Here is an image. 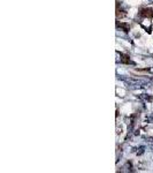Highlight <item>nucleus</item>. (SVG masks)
I'll return each mask as SVG.
<instances>
[{
    "label": "nucleus",
    "mask_w": 153,
    "mask_h": 173,
    "mask_svg": "<svg viewBox=\"0 0 153 173\" xmlns=\"http://www.w3.org/2000/svg\"><path fill=\"white\" fill-rule=\"evenodd\" d=\"M149 71H150V72H151V73H153V67H152V68H150V69H149Z\"/></svg>",
    "instance_id": "1"
}]
</instances>
